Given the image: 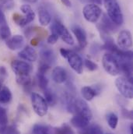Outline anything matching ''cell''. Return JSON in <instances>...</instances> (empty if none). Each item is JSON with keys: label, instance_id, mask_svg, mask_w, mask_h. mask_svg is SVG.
I'll return each mask as SVG.
<instances>
[{"label": "cell", "instance_id": "6da1fadb", "mask_svg": "<svg viewBox=\"0 0 133 134\" xmlns=\"http://www.w3.org/2000/svg\"><path fill=\"white\" fill-rule=\"evenodd\" d=\"M104 6L107 10L108 17L117 26L123 24L124 18L120 5L117 0H104Z\"/></svg>", "mask_w": 133, "mask_h": 134}, {"label": "cell", "instance_id": "7a4b0ae2", "mask_svg": "<svg viewBox=\"0 0 133 134\" xmlns=\"http://www.w3.org/2000/svg\"><path fill=\"white\" fill-rule=\"evenodd\" d=\"M102 64L104 70L111 76H117L121 71L118 61L109 52L103 55L102 58Z\"/></svg>", "mask_w": 133, "mask_h": 134}, {"label": "cell", "instance_id": "3957f363", "mask_svg": "<svg viewBox=\"0 0 133 134\" xmlns=\"http://www.w3.org/2000/svg\"><path fill=\"white\" fill-rule=\"evenodd\" d=\"M115 86L119 93L128 99H132L133 96L132 81L125 76H120L115 80Z\"/></svg>", "mask_w": 133, "mask_h": 134}, {"label": "cell", "instance_id": "277c9868", "mask_svg": "<svg viewBox=\"0 0 133 134\" xmlns=\"http://www.w3.org/2000/svg\"><path fill=\"white\" fill-rule=\"evenodd\" d=\"M31 104L34 112L40 117L44 116L48 113V104L45 99L37 93L31 94Z\"/></svg>", "mask_w": 133, "mask_h": 134}, {"label": "cell", "instance_id": "5b68a950", "mask_svg": "<svg viewBox=\"0 0 133 134\" xmlns=\"http://www.w3.org/2000/svg\"><path fill=\"white\" fill-rule=\"evenodd\" d=\"M51 29L52 33L58 34L59 37H60L62 38V40L65 43H66L67 44H69V45L74 44L75 41H74L72 36L69 33V31L66 27V26L63 25L59 20H55V23L52 24V27H51Z\"/></svg>", "mask_w": 133, "mask_h": 134}, {"label": "cell", "instance_id": "8992f818", "mask_svg": "<svg viewBox=\"0 0 133 134\" xmlns=\"http://www.w3.org/2000/svg\"><path fill=\"white\" fill-rule=\"evenodd\" d=\"M83 14L86 20L88 22L97 23L102 14V10L98 5L95 3H90L84 6L83 9Z\"/></svg>", "mask_w": 133, "mask_h": 134}, {"label": "cell", "instance_id": "52a82bcc", "mask_svg": "<svg viewBox=\"0 0 133 134\" xmlns=\"http://www.w3.org/2000/svg\"><path fill=\"white\" fill-rule=\"evenodd\" d=\"M70 67L78 74H81L83 71V61L82 58L76 52L69 50L66 58Z\"/></svg>", "mask_w": 133, "mask_h": 134}, {"label": "cell", "instance_id": "ba28073f", "mask_svg": "<svg viewBox=\"0 0 133 134\" xmlns=\"http://www.w3.org/2000/svg\"><path fill=\"white\" fill-rule=\"evenodd\" d=\"M11 68L16 76L30 75L33 69L30 63L20 60H13L11 63Z\"/></svg>", "mask_w": 133, "mask_h": 134}, {"label": "cell", "instance_id": "9c48e42d", "mask_svg": "<svg viewBox=\"0 0 133 134\" xmlns=\"http://www.w3.org/2000/svg\"><path fill=\"white\" fill-rule=\"evenodd\" d=\"M118 47L122 50H128L132 45V34L129 31L123 30L122 31L117 38Z\"/></svg>", "mask_w": 133, "mask_h": 134}, {"label": "cell", "instance_id": "30bf717a", "mask_svg": "<svg viewBox=\"0 0 133 134\" xmlns=\"http://www.w3.org/2000/svg\"><path fill=\"white\" fill-rule=\"evenodd\" d=\"M6 46L12 51L20 49L24 45V37L20 34H16L6 40Z\"/></svg>", "mask_w": 133, "mask_h": 134}, {"label": "cell", "instance_id": "8fae6325", "mask_svg": "<svg viewBox=\"0 0 133 134\" xmlns=\"http://www.w3.org/2000/svg\"><path fill=\"white\" fill-rule=\"evenodd\" d=\"M91 118H89L86 115L81 114H76L70 120V123L76 128L82 130L86 127L90 122L91 121Z\"/></svg>", "mask_w": 133, "mask_h": 134}, {"label": "cell", "instance_id": "7c38bea8", "mask_svg": "<svg viewBox=\"0 0 133 134\" xmlns=\"http://www.w3.org/2000/svg\"><path fill=\"white\" fill-rule=\"evenodd\" d=\"M72 31L76 36V37L79 42V47L81 48H84L87 44L86 34L85 32V31L81 27H79L78 25H74L72 27Z\"/></svg>", "mask_w": 133, "mask_h": 134}, {"label": "cell", "instance_id": "4fadbf2b", "mask_svg": "<svg viewBox=\"0 0 133 134\" xmlns=\"http://www.w3.org/2000/svg\"><path fill=\"white\" fill-rule=\"evenodd\" d=\"M19 57L28 62H35L37 59V53L33 47L26 46L19 52Z\"/></svg>", "mask_w": 133, "mask_h": 134}, {"label": "cell", "instance_id": "5bb4252c", "mask_svg": "<svg viewBox=\"0 0 133 134\" xmlns=\"http://www.w3.org/2000/svg\"><path fill=\"white\" fill-rule=\"evenodd\" d=\"M117 25L111 21V20L107 17L106 15L101 20V22L99 24V29L103 34H108L111 32H114L117 29Z\"/></svg>", "mask_w": 133, "mask_h": 134}, {"label": "cell", "instance_id": "9a60e30c", "mask_svg": "<svg viewBox=\"0 0 133 134\" xmlns=\"http://www.w3.org/2000/svg\"><path fill=\"white\" fill-rule=\"evenodd\" d=\"M51 76H52L53 80L56 83L60 84L66 81L68 74H67L66 70L64 68H62V66H57L52 70Z\"/></svg>", "mask_w": 133, "mask_h": 134}, {"label": "cell", "instance_id": "2e32d148", "mask_svg": "<svg viewBox=\"0 0 133 134\" xmlns=\"http://www.w3.org/2000/svg\"><path fill=\"white\" fill-rule=\"evenodd\" d=\"M100 90L97 88V87H89L86 86L83 87L81 89V94L83 97V98L86 100H91L93 98L97 96L98 94H100Z\"/></svg>", "mask_w": 133, "mask_h": 134}, {"label": "cell", "instance_id": "e0dca14e", "mask_svg": "<svg viewBox=\"0 0 133 134\" xmlns=\"http://www.w3.org/2000/svg\"><path fill=\"white\" fill-rule=\"evenodd\" d=\"M38 19L42 26H48L51 21V16L47 9L40 7L38 9Z\"/></svg>", "mask_w": 133, "mask_h": 134}, {"label": "cell", "instance_id": "ac0fdd59", "mask_svg": "<svg viewBox=\"0 0 133 134\" xmlns=\"http://www.w3.org/2000/svg\"><path fill=\"white\" fill-rule=\"evenodd\" d=\"M40 55H41V58L43 63L49 64L50 66L55 60V54H54L53 51L51 49H50L49 48H42L41 50Z\"/></svg>", "mask_w": 133, "mask_h": 134}, {"label": "cell", "instance_id": "d6986e66", "mask_svg": "<svg viewBox=\"0 0 133 134\" xmlns=\"http://www.w3.org/2000/svg\"><path fill=\"white\" fill-rule=\"evenodd\" d=\"M33 134H55V128H51L42 124H35L32 129Z\"/></svg>", "mask_w": 133, "mask_h": 134}, {"label": "cell", "instance_id": "ffe728a7", "mask_svg": "<svg viewBox=\"0 0 133 134\" xmlns=\"http://www.w3.org/2000/svg\"><path fill=\"white\" fill-rule=\"evenodd\" d=\"M13 98L11 91L7 87H2L0 90V104H9Z\"/></svg>", "mask_w": 133, "mask_h": 134}, {"label": "cell", "instance_id": "44dd1931", "mask_svg": "<svg viewBox=\"0 0 133 134\" xmlns=\"http://www.w3.org/2000/svg\"><path fill=\"white\" fill-rule=\"evenodd\" d=\"M79 134H103L100 126L96 124L88 125L84 129L80 130Z\"/></svg>", "mask_w": 133, "mask_h": 134}, {"label": "cell", "instance_id": "7402d4cb", "mask_svg": "<svg viewBox=\"0 0 133 134\" xmlns=\"http://www.w3.org/2000/svg\"><path fill=\"white\" fill-rule=\"evenodd\" d=\"M44 99L46 100V102L48 103V104L51 105V106H54L57 103V97L55 95V94L51 91L50 89H45L44 91Z\"/></svg>", "mask_w": 133, "mask_h": 134}, {"label": "cell", "instance_id": "603a6c76", "mask_svg": "<svg viewBox=\"0 0 133 134\" xmlns=\"http://www.w3.org/2000/svg\"><path fill=\"white\" fill-rule=\"evenodd\" d=\"M107 123L109 125V126L112 129V130H115L118 123V117L116 114L114 113H109L107 115Z\"/></svg>", "mask_w": 133, "mask_h": 134}, {"label": "cell", "instance_id": "cb8c5ba5", "mask_svg": "<svg viewBox=\"0 0 133 134\" xmlns=\"http://www.w3.org/2000/svg\"><path fill=\"white\" fill-rule=\"evenodd\" d=\"M34 19H35V13L32 12L31 13L25 15V16H22L21 20H20V22L18 24V25L20 26V27H25L28 24L31 23Z\"/></svg>", "mask_w": 133, "mask_h": 134}, {"label": "cell", "instance_id": "d4e9b609", "mask_svg": "<svg viewBox=\"0 0 133 134\" xmlns=\"http://www.w3.org/2000/svg\"><path fill=\"white\" fill-rule=\"evenodd\" d=\"M37 81H38V85L41 87V89L42 90H45L48 87V78L45 76V74H42V73H39L37 72Z\"/></svg>", "mask_w": 133, "mask_h": 134}, {"label": "cell", "instance_id": "484cf974", "mask_svg": "<svg viewBox=\"0 0 133 134\" xmlns=\"http://www.w3.org/2000/svg\"><path fill=\"white\" fill-rule=\"evenodd\" d=\"M16 82L20 85L27 87V86L31 85V78L30 75L16 76Z\"/></svg>", "mask_w": 133, "mask_h": 134}, {"label": "cell", "instance_id": "4316f807", "mask_svg": "<svg viewBox=\"0 0 133 134\" xmlns=\"http://www.w3.org/2000/svg\"><path fill=\"white\" fill-rule=\"evenodd\" d=\"M0 134H20L15 126H5L0 127Z\"/></svg>", "mask_w": 133, "mask_h": 134}, {"label": "cell", "instance_id": "83f0119b", "mask_svg": "<svg viewBox=\"0 0 133 134\" xmlns=\"http://www.w3.org/2000/svg\"><path fill=\"white\" fill-rule=\"evenodd\" d=\"M11 36V31L7 24L0 26V38L2 40H7Z\"/></svg>", "mask_w": 133, "mask_h": 134}, {"label": "cell", "instance_id": "f1b7e54d", "mask_svg": "<svg viewBox=\"0 0 133 134\" xmlns=\"http://www.w3.org/2000/svg\"><path fill=\"white\" fill-rule=\"evenodd\" d=\"M8 123V114L5 108L0 106V127L6 126Z\"/></svg>", "mask_w": 133, "mask_h": 134}, {"label": "cell", "instance_id": "f546056e", "mask_svg": "<svg viewBox=\"0 0 133 134\" xmlns=\"http://www.w3.org/2000/svg\"><path fill=\"white\" fill-rule=\"evenodd\" d=\"M57 130L62 134H74V132L72 130V128L69 126V125L66 123H64L61 127L57 128Z\"/></svg>", "mask_w": 133, "mask_h": 134}, {"label": "cell", "instance_id": "4dcf8cb0", "mask_svg": "<svg viewBox=\"0 0 133 134\" xmlns=\"http://www.w3.org/2000/svg\"><path fill=\"white\" fill-rule=\"evenodd\" d=\"M84 65L90 71H94V70L97 69V67H98L97 64H96L95 63H94L93 61H91L90 59H86L84 61Z\"/></svg>", "mask_w": 133, "mask_h": 134}, {"label": "cell", "instance_id": "1f68e13d", "mask_svg": "<svg viewBox=\"0 0 133 134\" xmlns=\"http://www.w3.org/2000/svg\"><path fill=\"white\" fill-rule=\"evenodd\" d=\"M50 65L49 64H47L45 63H41L39 66V68H38V72L39 73H42V74H45L48 70L50 69Z\"/></svg>", "mask_w": 133, "mask_h": 134}, {"label": "cell", "instance_id": "d6a6232c", "mask_svg": "<svg viewBox=\"0 0 133 134\" xmlns=\"http://www.w3.org/2000/svg\"><path fill=\"white\" fill-rule=\"evenodd\" d=\"M58 39H59L58 34H56L55 33H51V35L48 36V39H47V41H48V43L50 44H55V43L57 42Z\"/></svg>", "mask_w": 133, "mask_h": 134}, {"label": "cell", "instance_id": "836d02e7", "mask_svg": "<svg viewBox=\"0 0 133 134\" xmlns=\"http://www.w3.org/2000/svg\"><path fill=\"white\" fill-rule=\"evenodd\" d=\"M20 10L22 11L23 13H24L25 15H27L29 13H31L32 12H33L32 8L31 7V5H23L21 7H20Z\"/></svg>", "mask_w": 133, "mask_h": 134}, {"label": "cell", "instance_id": "e575fe53", "mask_svg": "<svg viewBox=\"0 0 133 134\" xmlns=\"http://www.w3.org/2000/svg\"><path fill=\"white\" fill-rule=\"evenodd\" d=\"M122 115L125 118H127V119H132V111L127 110L125 108L122 109Z\"/></svg>", "mask_w": 133, "mask_h": 134}, {"label": "cell", "instance_id": "d590c367", "mask_svg": "<svg viewBox=\"0 0 133 134\" xmlns=\"http://www.w3.org/2000/svg\"><path fill=\"white\" fill-rule=\"evenodd\" d=\"M8 73H7V70L6 68L3 66H0V80H3L4 78H5L7 76Z\"/></svg>", "mask_w": 133, "mask_h": 134}, {"label": "cell", "instance_id": "8d00e7d4", "mask_svg": "<svg viewBox=\"0 0 133 134\" xmlns=\"http://www.w3.org/2000/svg\"><path fill=\"white\" fill-rule=\"evenodd\" d=\"M14 3L13 0H3V5L5 9H11L13 6Z\"/></svg>", "mask_w": 133, "mask_h": 134}, {"label": "cell", "instance_id": "74e56055", "mask_svg": "<svg viewBox=\"0 0 133 134\" xmlns=\"http://www.w3.org/2000/svg\"><path fill=\"white\" fill-rule=\"evenodd\" d=\"M6 24H7V22H6V20H5V15L3 13V12L0 9V26Z\"/></svg>", "mask_w": 133, "mask_h": 134}, {"label": "cell", "instance_id": "f35d334b", "mask_svg": "<svg viewBox=\"0 0 133 134\" xmlns=\"http://www.w3.org/2000/svg\"><path fill=\"white\" fill-rule=\"evenodd\" d=\"M68 52H69L68 49H66V48H61V49H60V54H61L62 56L64 57V58H66Z\"/></svg>", "mask_w": 133, "mask_h": 134}, {"label": "cell", "instance_id": "ab89813d", "mask_svg": "<svg viewBox=\"0 0 133 134\" xmlns=\"http://www.w3.org/2000/svg\"><path fill=\"white\" fill-rule=\"evenodd\" d=\"M62 2V3L66 5L67 7H71L72 6V3H71V1L70 0H60Z\"/></svg>", "mask_w": 133, "mask_h": 134}, {"label": "cell", "instance_id": "60d3db41", "mask_svg": "<svg viewBox=\"0 0 133 134\" xmlns=\"http://www.w3.org/2000/svg\"><path fill=\"white\" fill-rule=\"evenodd\" d=\"M38 43H39V39L38 38H33L32 39V41H31V44H33V45H37L38 44Z\"/></svg>", "mask_w": 133, "mask_h": 134}, {"label": "cell", "instance_id": "b9f144b4", "mask_svg": "<svg viewBox=\"0 0 133 134\" xmlns=\"http://www.w3.org/2000/svg\"><path fill=\"white\" fill-rule=\"evenodd\" d=\"M24 2H28V3H36L38 0H23Z\"/></svg>", "mask_w": 133, "mask_h": 134}, {"label": "cell", "instance_id": "7bdbcfd3", "mask_svg": "<svg viewBox=\"0 0 133 134\" xmlns=\"http://www.w3.org/2000/svg\"><path fill=\"white\" fill-rule=\"evenodd\" d=\"M2 80H0V90L2 89Z\"/></svg>", "mask_w": 133, "mask_h": 134}]
</instances>
